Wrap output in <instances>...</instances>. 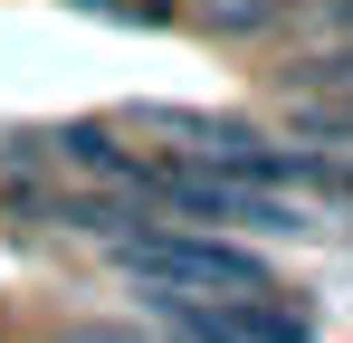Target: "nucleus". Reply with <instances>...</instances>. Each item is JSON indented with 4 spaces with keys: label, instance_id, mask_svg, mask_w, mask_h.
I'll return each instance as SVG.
<instances>
[{
    "label": "nucleus",
    "instance_id": "obj_2",
    "mask_svg": "<svg viewBox=\"0 0 353 343\" xmlns=\"http://www.w3.org/2000/svg\"><path fill=\"white\" fill-rule=\"evenodd\" d=\"M201 19H210V29H230V39H248V29H277V19H287V0H201Z\"/></svg>",
    "mask_w": 353,
    "mask_h": 343
},
{
    "label": "nucleus",
    "instance_id": "obj_1",
    "mask_svg": "<svg viewBox=\"0 0 353 343\" xmlns=\"http://www.w3.org/2000/svg\"><path fill=\"white\" fill-rule=\"evenodd\" d=\"M124 286H163V295H191V305H239V295H268V258L258 248H230L210 229H172L143 220L134 238H115Z\"/></svg>",
    "mask_w": 353,
    "mask_h": 343
},
{
    "label": "nucleus",
    "instance_id": "obj_3",
    "mask_svg": "<svg viewBox=\"0 0 353 343\" xmlns=\"http://www.w3.org/2000/svg\"><path fill=\"white\" fill-rule=\"evenodd\" d=\"M77 343H172V334H163L153 315H143V324H124V315H115V324H77Z\"/></svg>",
    "mask_w": 353,
    "mask_h": 343
},
{
    "label": "nucleus",
    "instance_id": "obj_4",
    "mask_svg": "<svg viewBox=\"0 0 353 343\" xmlns=\"http://www.w3.org/2000/svg\"><path fill=\"white\" fill-rule=\"evenodd\" d=\"M296 10H305L325 39H353V0H296Z\"/></svg>",
    "mask_w": 353,
    "mask_h": 343
}]
</instances>
